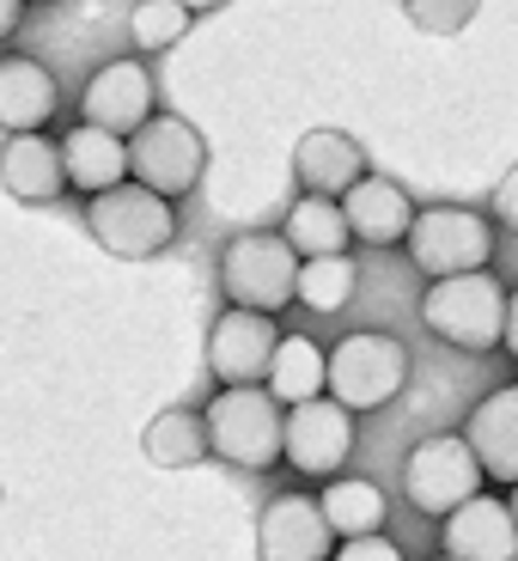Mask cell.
<instances>
[{"label":"cell","mask_w":518,"mask_h":561,"mask_svg":"<svg viewBox=\"0 0 518 561\" xmlns=\"http://www.w3.org/2000/svg\"><path fill=\"white\" fill-rule=\"evenodd\" d=\"M202 434H208V458L232 463V470H275L280 463V403L263 385H232L202 409Z\"/></svg>","instance_id":"7a4b0ae2"},{"label":"cell","mask_w":518,"mask_h":561,"mask_svg":"<svg viewBox=\"0 0 518 561\" xmlns=\"http://www.w3.org/2000/svg\"><path fill=\"white\" fill-rule=\"evenodd\" d=\"M336 208H342V220H348V239L354 244H372V251L403 244L408 239V220H415V202H408L391 178H379V171H366Z\"/></svg>","instance_id":"9a60e30c"},{"label":"cell","mask_w":518,"mask_h":561,"mask_svg":"<svg viewBox=\"0 0 518 561\" xmlns=\"http://www.w3.org/2000/svg\"><path fill=\"white\" fill-rule=\"evenodd\" d=\"M500 348L518 360V294H506V330H500Z\"/></svg>","instance_id":"f1b7e54d"},{"label":"cell","mask_w":518,"mask_h":561,"mask_svg":"<svg viewBox=\"0 0 518 561\" xmlns=\"http://www.w3.org/2000/svg\"><path fill=\"white\" fill-rule=\"evenodd\" d=\"M256 556L263 561H330V525L318 494H275L256 519Z\"/></svg>","instance_id":"7c38bea8"},{"label":"cell","mask_w":518,"mask_h":561,"mask_svg":"<svg viewBox=\"0 0 518 561\" xmlns=\"http://www.w3.org/2000/svg\"><path fill=\"white\" fill-rule=\"evenodd\" d=\"M506 513H513V531H518V489H513V501H506Z\"/></svg>","instance_id":"4dcf8cb0"},{"label":"cell","mask_w":518,"mask_h":561,"mask_svg":"<svg viewBox=\"0 0 518 561\" xmlns=\"http://www.w3.org/2000/svg\"><path fill=\"white\" fill-rule=\"evenodd\" d=\"M408 256L427 280H451V275H482L494 256V226L482 220L476 208H451V202H434V208H415L408 220Z\"/></svg>","instance_id":"8992f818"},{"label":"cell","mask_w":518,"mask_h":561,"mask_svg":"<svg viewBox=\"0 0 518 561\" xmlns=\"http://www.w3.org/2000/svg\"><path fill=\"white\" fill-rule=\"evenodd\" d=\"M421 323H427V336H439L446 348L488 354V348H500V330H506V287L488 268H482V275L434 280V287L421 294Z\"/></svg>","instance_id":"3957f363"},{"label":"cell","mask_w":518,"mask_h":561,"mask_svg":"<svg viewBox=\"0 0 518 561\" xmlns=\"http://www.w3.org/2000/svg\"><path fill=\"white\" fill-rule=\"evenodd\" d=\"M293 280H299V256L287 251L280 232H239L220 251V294L232 311L275 318L280 306H293Z\"/></svg>","instance_id":"277c9868"},{"label":"cell","mask_w":518,"mask_h":561,"mask_svg":"<svg viewBox=\"0 0 518 561\" xmlns=\"http://www.w3.org/2000/svg\"><path fill=\"white\" fill-rule=\"evenodd\" d=\"M434 561H446V556H434Z\"/></svg>","instance_id":"1f68e13d"},{"label":"cell","mask_w":518,"mask_h":561,"mask_svg":"<svg viewBox=\"0 0 518 561\" xmlns=\"http://www.w3.org/2000/svg\"><path fill=\"white\" fill-rule=\"evenodd\" d=\"M0 190L13 202H61L68 196L61 147L49 135H7V147H0Z\"/></svg>","instance_id":"ac0fdd59"},{"label":"cell","mask_w":518,"mask_h":561,"mask_svg":"<svg viewBox=\"0 0 518 561\" xmlns=\"http://www.w3.org/2000/svg\"><path fill=\"white\" fill-rule=\"evenodd\" d=\"M61 111V85L37 56H0V128L7 135H43Z\"/></svg>","instance_id":"2e32d148"},{"label":"cell","mask_w":518,"mask_h":561,"mask_svg":"<svg viewBox=\"0 0 518 561\" xmlns=\"http://www.w3.org/2000/svg\"><path fill=\"white\" fill-rule=\"evenodd\" d=\"M56 147H61L68 190H80L85 202L104 196V190H116V183H128V140L104 135V128H92V123H73Z\"/></svg>","instance_id":"d6986e66"},{"label":"cell","mask_w":518,"mask_h":561,"mask_svg":"<svg viewBox=\"0 0 518 561\" xmlns=\"http://www.w3.org/2000/svg\"><path fill=\"white\" fill-rule=\"evenodd\" d=\"M336 561H403V549L391 543V537H348V543L336 549Z\"/></svg>","instance_id":"4316f807"},{"label":"cell","mask_w":518,"mask_h":561,"mask_svg":"<svg viewBox=\"0 0 518 561\" xmlns=\"http://www.w3.org/2000/svg\"><path fill=\"white\" fill-rule=\"evenodd\" d=\"M202 171H208V140L183 116H153L128 140V183H140V190H153L165 202L189 196L202 183Z\"/></svg>","instance_id":"52a82bcc"},{"label":"cell","mask_w":518,"mask_h":561,"mask_svg":"<svg viewBox=\"0 0 518 561\" xmlns=\"http://www.w3.org/2000/svg\"><path fill=\"white\" fill-rule=\"evenodd\" d=\"M189 25H196V13L177 7V0H140L135 13H128V37H135L140 56H159V49L183 43V31H189Z\"/></svg>","instance_id":"d4e9b609"},{"label":"cell","mask_w":518,"mask_h":561,"mask_svg":"<svg viewBox=\"0 0 518 561\" xmlns=\"http://www.w3.org/2000/svg\"><path fill=\"white\" fill-rule=\"evenodd\" d=\"M408 385V348L391 330H354L323 354V397L348 415L396 403Z\"/></svg>","instance_id":"6da1fadb"},{"label":"cell","mask_w":518,"mask_h":561,"mask_svg":"<svg viewBox=\"0 0 518 561\" xmlns=\"http://www.w3.org/2000/svg\"><path fill=\"white\" fill-rule=\"evenodd\" d=\"M80 123L104 128V135H116V140L140 135V128L153 123V73H147V61L140 56L104 61L80 92Z\"/></svg>","instance_id":"30bf717a"},{"label":"cell","mask_w":518,"mask_h":561,"mask_svg":"<svg viewBox=\"0 0 518 561\" xmlns=\"http://www.w3.org/2000/svg\"><path fill=\"white\" fill-rule=\"evenodd\" d=\"M293 178L306 196L318 202H342L354 190V183L366 178V153H360V140L342 135V128H311L306 140L293 147Z\"/></svg>","instance_id":"4fadbf2b"},{"label":"cell","mask_w":518,"mask_h":561,"mask_svg":"<svg viewBox=\"0 0 518 561\" xmlns=\"http://www.w3.org/2000/svg\"><path fill=\"white\" fill-rule=\"evenodd\" d=\"M263 391L275 397L280 409H299V403H311V397H323V348L311 336H280Z\"/></svg>","instance_id":"7402d4cb"},{"label":"cell","mask_w":518,"mask_h":561,"mask_svg":"<svg viewBox=\"0 0 518 561\" xmlns=\"http://www.w3.org/2000/svg\"><path fill=\"white\" fill-rule=\"evenodd\" d=\"M446 525V561H513L518 556V531H513V513L506 501L494 494H476V501H463Z\"/></svg>","instance_id":"e0dca14e"},{"label":"cell","mask_w":518,"mask_h":561,"mask_svg":"<svg viewBox=\"0 0 518 561\" xmlns=\"http://www.w3.org/2000/svg\"><path fill=\"white\" fill-rule=\"evenodd\" d=\"M494 214H500V220L518 232V165L506 171V178H500V190H494Z\"/></svg>","instance_id":"83f0119b"},{"label":"cell","mask_w":518,"mask_h":561,"mask_svg":"<svg viewBox=\"0 0 518 561\" xmlns=\"http://www.w3.org/2000/svg\"><path fill=\"white\" fill-rule=\"evenodd\" d=\"M318 513L323 525H330V537H379L384 531V513H391V501H384L379 482H366V477H336V482H323L318 494Z\"/></svg>","instance_id":"ffe728a7"},{"label":"cell","mask_w":518,"mask_h":561,"mask_svg":"<svg viewBox=\"0 0 518 561\" xmlns=\"http://www.w3.org/2000/svg\"><path fill=\"white\" fill-rule=\"evenodd\" d=\"M275 348H280V323L275 318H256V311L226 306L220 318H214V330H208V373L220 379V391H232V385H263Z\"/></svg>","instance_id":"8fae6325"},{"label":"cell","mask_w":518,"mask_h":561,"mask_svg":"<svg viewBox=\"0 0 518 561\" xmlns=\"http://www.w3.org/2000/svg\"><path fill=\"white\" fill-rule=\"evenodd\" d=\"M85 226H92V239L111 256L147 263V256H159L177 239V202L153 196V190H140V183H116V190L85 202Z\"/></svg>","instance_id":"5b68a950"},{"label":"cell","mask_w":518,"mask_h":561,"mask_svg":"<svg viewBox=\"0 0 518 561\" xmlns=\"http://www.w3.org/2000/svg\"><path fill=\"white\" fill-rule=\"evenodd\" d=\"M19 25H25V0H0V43L13 37Z\"/></svg>","instance_id":"f546056e"},{"label":"cell","mask_w":518,"mask_h":561,"mask_svg":"<svg viewBox=\"0 0 518 561\" xmlns=\"http://www.w3.org/2000/svg\"><path fill=\"white\" fill-rule=\"evenodd\" d=\"M476 13H482L476 0H415V7H408V19H415L421 31H434V37H451V31H463Z\"/></svg>","instance_id":"484cf974"},{"label":"cell","mask_w":518,"mask_h":561,"mask_svg":"<svg viewBox=\"0 0 518 561\" xmlns=\"http://www.w3.org/2000/svg\"><path fill=\"white\" fill-rule=\"evenodd\" d=\"M280 239L299 263H318V256H348V220H342L336 202H318V196H299L287 208V226H280Z\"/></svg>","instance_id":"44dd1931"},{"label":"cell","mask_w":518,"mask_h":561,"mask_svg":"<svg viewBox=\"0 0 518 561\" xmlns=\"http://www.w3.org/2000/svg\"><path fill=\"white\" fill-rule=\"evenodd\" d=\"M463 446H470V458L482 463V477L513 482L518 489V385H500V391H488L476 409H470Z\"/></svg>","instance_id":"5bb4252c"},{"label":"cell","mask_w":518,"mask_h":561,"mask_svg":"<svg viewBox=\"0 0 518 561\" xmlns=\"http://www.w3.org/2000/svg\"><path fill=\"white\" fill-rule=\"evenodd\" d=\"M403 494H408L415 513H427V519H451L463 501H476L482 494V463L470 458L463 434L421 439V446L408 451V463H403Z\"/></svg>","instance_id":"ba28073f"},{"label":"cell","mask_w":518,"mask_h":561,"mask_svg":"<svg viewBox=\"0 0 518 561\" xmlns=\"http://www.w3.org/2000/svg\"><path fill=\"white\" fill-rule=\"evenodd\" d=\"M354 287H360V268H354V256H318V263H299V280H293V299L306 311H342L354 299Z\"/></svg>","instance_id":"cb8c5ba5"},{"label":"cell","mask_w":518,"mask_h":561,"mask_svg":"<svg viewBox=\"0 0 518 561\" xmlns=\"http://www.w3.org/2000/svg\"><path fill=\"white\" fill-rule=\"evenodd\" d=\"M140 446H147V458H153L159 470H189V463L208 458V434H202L196 409H159V415L147 421Z\"/></svg>","instance_id":"603a6c76"},{"label":"cell","mask_w":518,"mask_h":561,"mask_svg":"<svg viewBox=\"0 0 518 561\" xmlns=\"http://www.w3.org/2000/svg\"><path fill=\"white\" fill-rule=\"evenodd\" d=\"M280 458L293 463L299 477H336L342 463L354 458V415L336 409L330 397L287 409L280 415Z\"/></svg>","instance_id":"9c48e42d"}]
</instances>
